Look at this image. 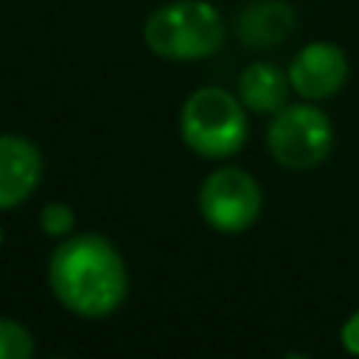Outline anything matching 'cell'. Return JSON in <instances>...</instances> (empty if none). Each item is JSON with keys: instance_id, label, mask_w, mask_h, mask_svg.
Returning <instances> with one entry per match:
<instances>
[{"instance_id": "10", "label": "cell", "mask_w": 359, "mask_h": 359, "mask_svg": "<svg viewBox=\"0 0 359 359\" xmlns=\"http://www.w3.org/2000/svg\"><path fill=\"white\" fill-rule=\"evenodd\" d=\"M34 337L31 331L8 317H0V359H31Z\"/></svg>"}, {"instance_id": "8", "label": "cell", "mask_w": 359, "mask_h": 359, "mask_svg": "<svg viewBox=\"0 0 359 359\" xmlns=\"http://www.w3.org/2000/svg\"><path fill=\"white\" fill-rule=\"evenodd\" d=\"M294 28V11L286 0H252L236 17V34L247 48H272Z\"/></svg>"}, {"instance_id": "6", "label": "cell", "mask_w": 359, "mask_h": 359, "mask_svg": "<svg viewBox=\"0 0 359 359\" xmlns=\"http://www.w3.org/2000/svg\"><path fill=\"white\" fill-rule=\"evenodd\" d=\"M348 79V56L331 42H311L294 53L289 65L292 90L309 101L331 98Z\"/></svg>"}, {"instance_id": "11", "label": "cell", "mask_w": 359, "mask_h": 359, "mask_svg": "<svg viewBox=\"0 0 359 359\" xmlns=\"http://www.w3.org/2000/svg\"><path fill=\"white\" fill-rule=\"evenodd\" d=\"M73 222H76V216L65 202H48L39 210V224L48 236H67L73 230Z\"/></svg>"}, {"instance_id": "9", "label": "cell", "mask_w": 359, "mask_h": 359, "mask_svg": "<svg viewBox=\"0 0 359 359\" xmlns=\"http://www.w3.org/2000/svg\"><path fill=\"white\" fill-rule=\"evenodd\" d=\"M289 73H283L272 62H252L238 76V98L250 112L275 115L280 107H286L289 95Z\"/></svg>"}, {"instance_id": "13", "label": "cell", "mask_w": 359, "mask_h": 359, "mask_svg": "<svg viewBox=\"0 0 359 359\" xmlns=\"http://www.w3.org/2000/svg\"><path fill=\"white\" fill-rule=\"evenodd\" d=\"M0 244H3V230H0Z\"/></svg>"}, {"instance_id": "3", "label": "cell", "mask_w": 359, "mask_h": 359, "mask_svg": "<svg viewBox=\"0 0 359 359\" xmlns=\"http://www.w3.org/2000/svg\"><path fill=\"white\" fill-rule=\"evenodd\" d=\"M180 135L185 146L205 160L236 154L247 140V115L241 98L222 87L194 90L180 112Z\"/></svg>"}, {"instance_id": "7", "label": "cell", "mask_w": 359, "mask_h": 359, "mask_svg": "<svg viewBox=\"0 0 359 359\" xmlns=\"http://www.w3.org/2000/svg\"><path fill=\"white\" fill-rule=\"evenodd\" d=\"M42 177L39 149L20 135H0V210L25 202Z\"/></svg>"}, {"instance_id": "12", "label": "cell", "mask_w": 359, "mask_h": 359, "mask_svg": "<svg viewBox=\"0 0 359 359\" xmlns=\"http://www.w3.org/2000/svg\"><path fill=\"white\" fill-rule=\"evenodd\" d=\"M339 339H342V348H345L348 353L359 356V311H353V314L345 320V325H342V331H339Z\"/></svg>"}, {"instance_id": "1", "label": "cell", "mask_w": 359, "mask_h": 359, "mask_svg": "<svg viewBox=\"0 0 359 359\" xmlns=\"http://www.w3.org/2000/svg\"><path fill=\"white\" fill-rule=\"evenodd\" d=\"M48 283L56 300L76 317H109L126 297L129 275L115 244L98 233L62 241L48 261Z\"/></svg>"}, {"instance_id": "2", "label": "cell", "mask_w": 359, "mask_h": 359, "mask_svg": "<svg viewBox=\"0 0 359 359\" xmlns=\"http://www.w3.org/2000/svg\"><path fill=\"white\" fill-rule=\"evenodd\" d=\"M143 36L157 56L174 62H194L219 50L224 39V22L210 3L177 0L149 14Z\"/></svg>"}, {"instance_id": "5", "label": "cell", "mask_w": 359, "mask_h": 359, "mask_svg": "<svg viewBox=\"0 0 359 359\" xmlns=\"http://www.w3.org/2000/svg\"><path fill=\"white\" fill-rule=\"evenodd\" d=\"M199 213L219 233H244L261 213V188L244 168H216L199 188Z\"/></svg>"}, {"instance_id": "4", "label": "cell", "mask_w": 359, "mask_h": 359, "mask_svg": "<svg viewBox=\"0 0 359 359\" xmlns=\"http://www.w3.org/2000/svg\"><path fill=\"white\" fill-rule=\"evenodd\" d=\"M334 143V126L325 112L311 104L280 107L266 129L269 154L294 171L320 165Z\"/></svg>"}]
</instances>
